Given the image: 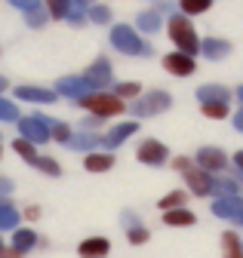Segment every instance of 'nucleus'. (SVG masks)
<instances>
[{
  "label": "nucleus",
  "instance_id": "obj_1",
  "mask_svg": "<svg viewBox=\"0 0 243 258\" xmlns=\"http://www.w3.org/2000/svg\"><path fill=\"white\" fill-rule=\"evenodd\" d=\"M166 31H169V40H172V46H175L178 52L197 58V52H200V37H197V28L191 25L188 16L172 13L169 22H166Z\"/></svg>",
  "mask_w": 243,
  "mask_h": 258
},
{
  "label": "nucleus",
  "instance_id": "obj_2",
  "mask_svg": "<svg viewBox=\"0 0 243 258\" xmlns=\"http://www.w3.org/2000/svg\"><path fill=\"white\" fill-rule=\"evenodd\" d=\"M108 40H111V46H114L117 52H124V55H142V58L154 55V46H151L133 25H114Z\"/></svg>",
  "mask_w": 243,
  "mask_h": 258
},
{
  "label": "nucleus",
  "instance_id": "obj_3",
  "mask_svg": "<svg viewBox=\"0 0 243 258\" xmlns=\"http://www.w3.org/2000/svg\"><path fill=\"white\" fill-rule=\"evenodd\" d=\"M77 105L83 108V111H89L93 117H114V114H124L127 111V105L117 99L114 92H105V89H96V92H89V95H83V99H77Z\"/></svg>",
  "mask_w": 243,
  "mask_h": 258
},
{
  "label": "nucleus",
  "instance_id": "obj_4",
  "mask_svg": "<svg viewBox=\"0 0 243 258\" xmlns=\"http://www.w3.org/2000/svg\"><path fill=\"white\" fill-rule=\"evenodd\" d=\"M172 108V95L166 89H148V95H139L136 105H133V114L136 117H157L163 111Z\"/></svg>",
  "mask_w": 243,
  "mask_h": 258
},
{
  "label": "nucleus",
  "instance_id": "obj_5",
  "mask_svg": "<svg viewBox=\"0 0 243 258\" xmlns=\"http://www.w3.org/2000/svg\"><path fill=\"white\" fill-rule=\"evenodd\" d=\"M89 92H96V89H93V83H89L83 74H68V77L55 80V95H62V99L77 102V99H83V95H89Z\"/></svg>",
  "mask_w": 243,
  "mask_h": 258
},
{
  "label": "nucleus",
  "instance_id": "obj_6",
  "mask_svg": "<svg viewBox=\"0 0 243 258\" xmlns=\"http://www.w3.org/2000/svg\"><path fill=\"white\" fill-rule=\"evenodd\" d=\"M136 157H139V163H145V166H163L169 160V148L163 142H157V139H145V142H139Z\"/></svg>",
  "mask_w": 243,
  "mask_h": 258
},
{
  "label": "nucleus",
  "instance_id": "obj_7",
  "mask_svg": "<svg viewBox=\"0 0 243 258\" xmlns=\"http://www.w3.org/2000/svg\"><path fill=\"white\" fill-rule=\"evenodd\" d=\"M181 175H185V184H188L191 194H197V197H209V194H212V184H216V178H212L209 172H203L197 163L185 166V169H181Z\"/></svg>",
  "mask_w": 243,
  "mask_h": 258
},
{
  "label": "nucleus",
  "instance_id": "obj_8",
  "mask_svg": "<svg viewBox=\"0 0 243 258\" xmlns=\"http://www.w3.org/2000/svg\"><path fill=\"white\" fill-rule=\"evenodd\" d=\"M19 139L31 142V145H43L49 142V129L43 123V117H19Z\"/></svg>",
  "mask_w": 243,
  "mask_h": 258
},
{
  "label": "nucleus",
  "instance_id": "obj_9",
  "mask_svg": "<svg viewBox=\"0 0 243 258\" xmlns=\"http://www.w3.org/2000/svg\"><path fill=\"white\" fill-rule=\"evenodd\" d=\"M194 163L203 169V172H222L225 166H228V157H225V151L222 148H216V145H206V148H200L197 151V157H194Z\"/></svg>",
  "mask_w": 243,
  "mask_h": 258
},
{
  "label": "nucleus",
  "instance_id": "obj_10",
  "mask_svg": "<svg viewBox=\"0 0 243 258\" xmlns=\"http://www.w3.org/2000/svg\"><path fill=\"white\" fill-rule=\"evenodd\" d=\"M163 71H169L172 77H191L194 71H197V61L191 58V55H185V52H166L163 55Z\"/></svg>",
  "mask_w": 243,
  "mask_h": 258
},
{
  "label": "nucleus",
  "instance_id": "obj_11",
  "mask_svg": "<svg viewBox=\"0 0 243 258\" xmlns=\"http://www.w3.org/2000/svg\"><path fill=\"white\" fill-rule=\"evenodd\" d=\"M83 77L93 83V89H102V86H111V80H114V71H111V61L108 58H96L93 64H89V68L83 71Z\"/></svg>",
  "mask_w": 243,
  "mask_h": 258
},
{
  "label": "nucleus",
  "instance_id": "obj_12",
  "mask_svg": "<svg viewBox=\"0 0 243 258\" xmlns=\"http://www.w3.org/2000/svg\"><path fill=\"white\" fill-rule=\"evenodd\" d=\"M16 99L34 102V105H52L58 95H55V89H43V86H16Z\"/></svg>",
  "mask_w": 243,
  "mask_h": 258
},
{
  "label": "nucleus",
  "instance_id": "obj_13",
  "mask_svg": "<svg viewBox=\"0 0 243 258\" xmlns=\"http://www.w3.org/2000/svg\"><path fill=\"white\" fill-rule=\"evenodd\" d=\"M197 102H200V105H228V102H231V89H228V86H219V83L200 86V89H197Z\"/></svg>",
  "mask_w": 243,
  "mask_h": 258
},
{
  "label": "nucleus",
  "instance_id": "obj_14",
  "mask_svg": "<svg viewBox=\"0 0 243 258\" xmlns=\"http://www.w3.org/2000/svg\"><path fill=\"white\" fill-rule=\"evenodd\" d=\"M139 133V123L136 120H127V123H117L108 136H102V148H117V145H124L130 136Z\"/></svg>",
  "mask_w": 243,
  "mask_h": 258
},
{
  "label": "nucleus",
  "instance_id": "obj_15",
  "mask_svg": "<svg viewBox=\"0 0 243 258\" xmlns=\"http://www.w3.org/2000/svg\"><path fill=\"white\" fill-rule=\"evenodd\" d=\"M200 52H203L209 61H219V58L231 55V43L222 40V37H206V40H200Z\"/></svg>",
  "mask_w": 243,
  "mask_h": 258
},
{
  "label": "nucleus",
  "instance_id": "obj_16",
  "mask_svg": "<svg viewBox=\"0 0 243 258\" xmlns=\"http://www.w3.org/2000/svg\"><path fill=\"white\" fill-rule=\"evenodd\" d=\"M77 252H80V258H105L111 252V243L105 237H89L77 246Z\"/></svg>",
  "mask_w": 243,
  "mask_h": 258
},
{
  "label": "nucleus",
  "instance_id": "obj_17",
  "mask_svg": "<svg viewBox=\"0 0 243 258\" xmlns=\"http://www.w3.org/2000/svg\"><path fill=\"white\" fill-rule=\"evenodd\" d=\"M240 209H243L240 197H216V203H212V215H219V218H237Z\"/></svg>",
  "mask_w": 243,
  "mask_h": 258
},
{
  "label": "nucleus",
  "instance_id": "obj_18",
  "mask_svg": "<svg viewBox=\"0 0 243 258\" xmlns=\"http://www.w3.org/2000/svg\"><path fill=\"white\" fill-rule=\"evenodd\" d=\"M68 148H71V151H83V154H93V151H99V148H102V136H96V133H80V136H71Z\"/></svg>",
  "mask_w": 243,
  "mask_h": 258
},
{
  "label": "nucleus",
  "instance_id": "obj_19",
  "mask_svg": "<svg viewBox=\"0 0 243 258\" xmlns=\"http://www.w3.org/2000/svg\"><path fill=\"white\" fill-rule=\"evenodd\" d=\"M83 166H86L89 172H108V169L114 166V154H108V151H93V154H86Z\"/></svg>",
  "mask_w": 243,
  "mask_h": 258
},
{
  "label": "nucleus",
  "instance_id": "obj_20",
  "mask_svg": "<svg viewBox=\"0 0 243 258\" xmlns=\"http://www.w3.org/2000/svg\"><path fill=\"white\" fill-rule=\"evenodd\" d=\"M160 25H163V19H160V13H157V10L139 13V19H136V31H139V34H157Z\"/></svg>",
  "mask_w": 243,
  "mask_h": 258
},
{
  "label": "nucleus",
  "instance_id": "obj_21",
  "mask_svg": "<svg viewBox=\"0 0 243 258\" xmlns=\"http://www.w3.org/2000/svg\"><path fill=\"white\" fill-rule=\"evenodd\" d=\"M163 224H169V228H191L194 212L191 209H169V212H163Z\"/></svg>",
  "mask_w": 243,
  "mask_h": 258
},
{
  "label": "nucleus",
  "instance_id": "obj_22",
  "mask_svg": "<svg viewBox=\"0 0 243 258\" xmlns=\"http://www.w3.org/2000/svg\"><path fill=\"white\" fill-rule=\"evenodd\" d=\"M43 123H46V129H49V139H55V142H62V145H68L71 142V126L68 123H62V120H49V117H43Z\"/></svg>",
  "mask_w": 243,
  "mask_h": 258
},
{
  "label": "nucleus",
  "instance_id": "obj_23",
  "mask_svg": "<svg viewBox=\"0 0 243 258\" xmlns=\"http://www.w3.org/2000/svg\"><path fill=\"white\" fill-rule=\"evenodd\" d=\"M86 13H89V4H86V0H68L65 22H68V25H83V22H86Z\"/></svg>",
  "mask_w": 243,
  "mask_h": 258
},
{
  "label": "nucleus",
  "instance_id": "obj_24",
  "mask_svg": "<svg viewBox=\"0 0 243 258\" xmlns=\"http://www.w3.org/2000/svg\"><path fill=\"white\" fill-rule=\"evenodd\" d=\"M34 243H37V234H34V231H28V228L16 231V237H13V249H16L19 255H25L28 249H34Z\"/></svg>",
  "mask_w": 243,
  "mask_h": 258
},
{
  "label": "nucleus",
  "instance_id": "obj_25",
  "mask_svg": "<svg viewBox=\"0 0 243 258\" xmlns=\"http://www.w3.org/2000/svg\"><path fill=\"white\" fill-rule=\"evenodd\" d=\"M209 7H212V0H178V10H181V16H200V13H209Z\"/></svg>",
  "mask_w": 243,
  "mask_h": 258
},
{
  "label": "nucleus",
  "instance_id": "obj_26",
  "mask_svg": "<svg viewBox=\"0 0 243 258\" xmlns=\"http://www.w3.org/2000/svg\"><path fill=\"white\" fill-rule=\"evenodd\" d=\"M222 246H225V258H243V243L234 231L222 234Z\"/></svg>",
  "mask_w": 243,
  "mask_h": 258
},
{
  "label": "nucleus",
  "instance_id": "obj_27",
  "mask_svg": "<svg viewBox=\"0 0 243 258\" xmlns=\"http://www.w3.org/2000/svg\"><path fill=\"white\" fill-rule=\"evenodd\" d=\"M16 224H19V212L7 200H0V231H13Z\"/></svg>",
  "mask_w": 243,
  "mask_h": 258
},
{
  "label": "nucleus",
  "instance_id": "obj_28",
  "mask_svg": "<svg viewBox=\"0 0 243 258\" xmlns=\"http://www.w3.org/2000/svg\"><path fill=\"white\" fill-rule=\"evenodd\" d=\"M114 95H117L120 102H124V99H139V95H142V83H136V80L117 83V86H114Z\"/></svg>",
  "mask_w": 243,
  "mask_h": 258
},
{
  "label": "nucleus",
  "instance_id": "obj_29",
  "mask_svg": "<svg viewBox=\"0 0 243 258\" xmlns=\"http://www.w3.org/2000/svg\"><path fill=\"white\" fill-rule=\"evenodd\" d=\"M185 200H188V190H172V194H166V197L160 200V209H163V212L181 209V206H185Z\"/></svg>",
  "mask_w": 243,
  "mask_h": 258
},
{
  "label": "nucleus",
  "instance_id": "obj_30",
  "mask_svg": "<svg viewBox=\"0 0 243 258\" xmlns=\"http://www.w3.org/2000/svg\"><path fill=\"white\" fill-rule=\"evenodd\" d=\"M49 22V10L46 7H37V10H28L25 13V25L28 28H43Z\"/></svg>",
  "mask_w": 243,
  "mask_h": 258
},
{
  "label": "nucleus",
  "instance_id": "obj_31",
  "mask_svg": "<svg viewBox=\"0 0 243 258\" xmlns=\"http://www.w3.org/2000/svg\"><path fill=\"white\" fill-rule=\"evenodd\" d=\"M212 194H216V197H237V181L234 178H216Z\"/></svg>",
  "mask_w": 243,
  "mask_h": 258
},
{
  "label": "nucleus",
  "instance_id": "obj_32",
  "mask_svg": "<svg viewBox=\"0 0 243 258\" xmlns=\"http://www.w3.org/2000/svg\"><path fill=\"white\" fill-rule=\"evenodd\" d=\"M13 151H16L19 157H25L28 163H34V160H37V145L25 142V139H16V142H13Z\"/></svg>",
  "mask_w": 243,
  "mask_h": 258
},
{
  "label": "nucleus",
  "instance_id": "obj_33",
  "mask_svg": "<svg viewBox=\"0 0 243 258\" xmlns=\"http://www.w3.org/2000/svg\"><path fill=\"white\" fill-rule=\"evenodd\" d=\"M86 19L93 22V25H108V22H111V10H108L105 4H96V7H89Z\"/></svg>",
  "mask_w": 243,
  "mask_h": 258
},
{
  "label": "nucleus",
  "instance_id": "obj_34",
  "mask_svg": "<svg viewBox=\"0 0 243 258\" xmlns=\"http://www.w3.org/2000/svg\"><path fill=\"white\" fill-rule=\"evenodd\" d=\"M31 166L40 169V172H46V175H58V172H62V166H58L52 157H40V154H37V160H34Z\"/></svg>",
  "mask_w": 243,
  "mask_h": 258
},
{
  "label": "nucleus",
  "instance_id": "obj_35",
  "mask_svg": "<svg viewBox=\"0 0 243 258\" xmlns=\"http://www.w3.org/2000/svg\"><path fill=\"white\" fill-rule=\"evenodd\" d=\"M13 120H19V108L10 99H0V123H13Z\"/></svg>",
  "mask_w": 243,
  "mask_h": 258
},
{
  "label": "nucleus",
  "instance_id": "obj_36",
  "mask_svg": "<svg viewBox=\"0 0 243 258\" xmlns=\"http://www.w3.org/2000/svg\"><path fill=\"white\" fill-rule=\"evenodd\" d=\"M46 10H49V19H62V22H65L68 0H46Z\"/></svg>",
  "mask_w": 243,
  "mask_h": 258
},
{
  "label": "nucleus",
  "instance_id": "obj_37",
  "mask_svg": "<svg viewBox=\"0 0 243 258\" xmlns=\"http://www.w3.org/2000/svg\"><path fill=\"white\" fill-rule=\"evenodd\" d=\"M203 114L209 120H225L228 117V105H203Z\"/></svg>",
  "mask_w": 243,
  "mask_h": 258
},
{
  "label": "nucleus",
  "instance_id": "obj_38",
  "mask_svg": "<svg viewBox=\"0 0 243 258\" xmlns=\"http://www.w3.org/2000/svg\"><path fill=\"white\" fill-rule=\"evenodd\" d=\"M145 240H148V231L142 228V224H133V228H130V243L133 246H142Z\"/></svg>",
  "mask_w": 243,
  "mask_h": 258
},
{
  "label": "nucleus",
  "instance_id": "obj_39",
  "mask_svg": "<svg viewBox=\"0 0 243 258\" xmlns=\"http://www.w3.org/2000/svg\"><path fill=\"white\" fill-rule=\"evenodd\" d=\"M10 7H16V10L28 13V10H37V7H40V0H10Z\"/></svg>",
  "mask_w": 243,
  "mask_h": 258
},
{
  "label": "nucleus",
  "instance_id": "obj_40",
  "mask_svg": "<svg viewBox=\"0 0 243 258\" xmlns=\"http://www.w3.org/2000/svg\"><path fill=\"white\" fill-rule=\"evenodd\" d=\"M83 126H86V129H96V126H102V117H93V114H89V117H83Z\"/></svg>",
  "mask_w": 243,
  "mask_h": 258
},
{
  "label": "nucleus",
  "instance_id": "obj_41",
  "mask_svg": "<svg viewBox=\"0 0 243 258\" xmlns=\"http://www.w3.org/2000/svg\"><path fill=\"white\" fill-rule=\"evenodd\" d=\"M172 166H175V169L181 172L185 166H191V160H188V157H175V160H172Z\"/></svg>",
  "mask_w": 243,
  "mask_h": 258
},
{
  "label": "nucleus",
  "instance_id": "obj_42",
  "mask_svg": "<svg viewBox=\"0 0 243 258\" xmlns=\"http://www.w3.org/2000/svg\"><path fill=\"white\" fill-rule=\"evenodd\" d=\"M234 129H237V133H243V108L234 114Z\"/></svg>",
  "mask_w": 243,
  "mask_h": 258
},
{
  "label": "nucleus",
  "instance_id": "obj_43",
  "mask_svg": "<svg viewBox=\"0 0 243 258\" xmlns=\"http://www.w3.org/2000/svg\"><path fill=\"white\" fill-rule=\"evenodd\" d=\"M13 190V181L10 178H0V194H10Z\"/></svg>",
  "mask_w": 243,
  "mask_h": 258
},
{
  "label": "nucleus",
  "instance_id": "obj_44",
  "mask_svg": "<svg viewBox=\"0 0 243 258\" xmlns=\"http://www.w3.org/2000/svg\"><path fill=\"white\" fill-rule=\"evenodd\" d=\"M234 166H237V169H240V175H243V151H237V154H234Z\"/></svg>",
  "mask_w": 243,
  "mask_h": 258
},
{
  "label": "nucleus",
  "instance_id": "obj_45",
  "mask_svg": "<svg viewBox=\"0 0 243 258\" xmlns=\"http://www.w3.org/2000/svg\"><path fill=\"white\" fill-rule=\"evenodd\" d=\"M25 215H28V218H37V215H40V209H37V206H31V209H25Z\"/></svg>",
  "mask_w": 243,
  "mask_h": 258
},
{
  "label": "nucleus",
  "instance_id": "obj_46",
  "mask_svg": "<svg viewBox=\"0 0 243 258\" xmlns=\"http://www.w3.org/2000/svg\"><path fill=\"white\" fill-rule=\"evenodd\" d=\"M7 86H10V83H7V77H4V74H0V92H4Z\"/></svg>",
  "mask_w": 243,
  "mask_h": 258
},
{
  "label": "nucleus",
  "instance_id": "obj_47",
  "mask_svg": "<svg viewBox=\"0 0 243 258\" xmlns=\"http://www.w3.org/2000/svg\"><path fill=\"white\" fill-rule=\"evenodd\" d=\"M237 99H240V102H243V86H240V89H237Z\"/></svg>",
  "mask_w": 243,
  "mask_h": 258
},
{
  "label": "nucleus",
  "instance_id": "obj_48",
  "mask_svg": "<svg viewBox=\"0 0 243 258\" xmlns=\"http://www.w3.org/2000/svg\"><path fill=\"white\" fill-rule=\"evenodd\" d=\"M237 221H240V224H243V209H240V215H237Z\"/></svg>",
  "mask_w": 243,
  "mask_h": 258
},
{
  "label": "nucleus",
  "instance_id": "obj_49",
  "mask_svg": "<svg viewBox=\"0 0 243 258\" xmlns=\"http://www.w3.org/2000/svg\"><path fill=\"white\" fill-rule=\"evenodd\" d=\"M0 157H4V148H0Z\"/></svg>",
  "mask_w": 243,
  "mask_h": 258
}]
</instances>
